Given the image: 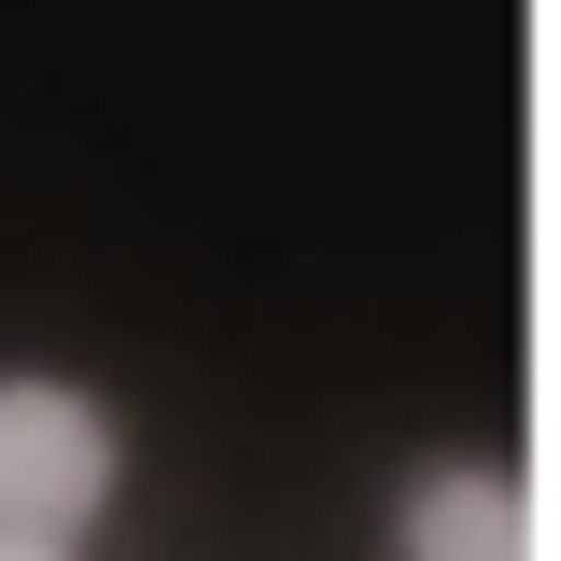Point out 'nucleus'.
Returning <instances> with one entry per match:
<instances>
[{
	"label": "nucleus",
	"instance_id": "f257e3e1",
	"mask_svg": "<svg viewBox=\"0 0 561 561\" xmlns=\"http://www.w3.org/2000/svg\"><path fill=\"white\" fill-rule=\"evenodd\" d=\"M113 491V421L84 408L70 379H0V519L57 534Z\"/></svg>",
	"mask_w": 561,
	"mask_h": 561
},
{
	"label": "nucleus",
	"instance_id": "f03ea898",
	"mask_svg": "<svg viewBox=\"0 0 561 561\" xmlns=\"http://www.w3.org/2000/svg\"><path fill=\"white\" fill-rule=\"evenodd\" d=\"M408 561H534V491L491 478V463L421 478V505H408Z\"/></svg>",
	"mask_w": 561,
	"mask_h": 561
},
{
	"label": "nucleus",
	"instance_id": "7ed1b4c3",
	"mask_svg": "<svg viewBox=\"0 0 561 561\" xmlns=\"http://www.w3.org/2000/svg\"><path fill=\"white\" fill-rule=\"evenodd\" d=\"M0 561H70V534H14V519H0Z\"/></svg>",
	"mask_w": 561,
	"mask_h": 561
}]
</instances>
